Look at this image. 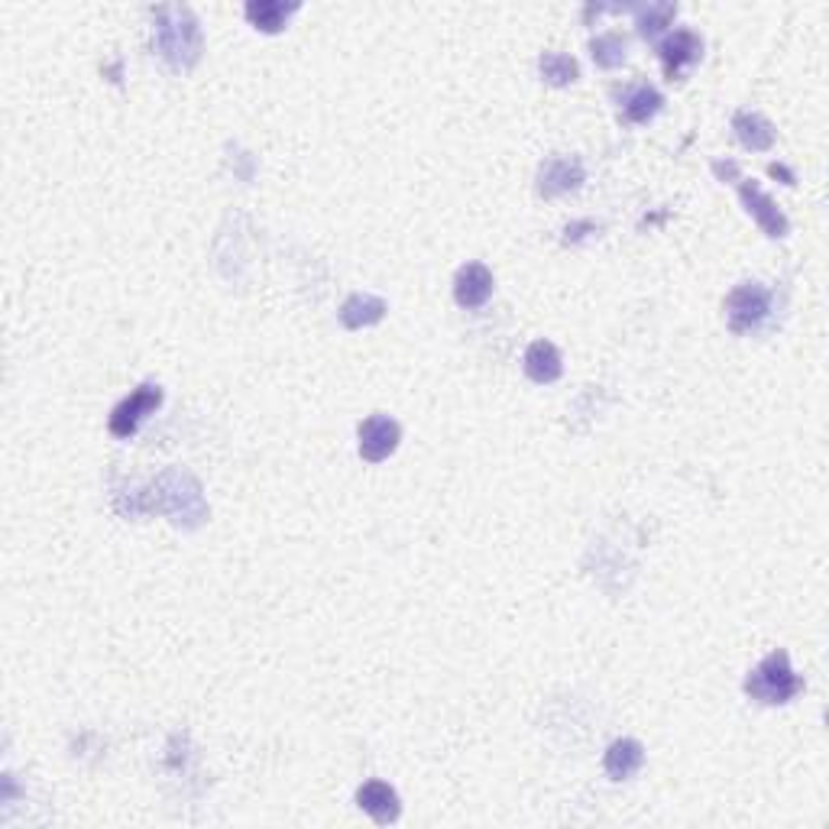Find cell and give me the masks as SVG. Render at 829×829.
<instances>
[{
  "mask_svg": "<svg viewBox=\"0 0 829 829\" xmlns=\"http://www.w3.org/2000/svg\"><path fill=\"white\" fill-rule=\"evenodd\" d=\"M153 42H156V52L176 72H189L205 49L199 16L186 3H163L153 10Z\"/></svg>",
  "mask_w": 829,
  "mask_h": 829,
  "instance_id": "6da1fadb",
  "label": "cell"
},
{
  "mask_svg": "<svg viewBox=\"0 0 829 829\" xmlns=\"http://www.w3.org/2000/svg\"><path fill=\"white\" fill-rule=\"evenodd\" d=\"M386 311H390V305H386L380 295H364V292H357V295H350V298L341 305V324H344L347 331L373 328V324H380V321L386 318Z\"/></svg>",
  "mask_w": 829,
  "mask_h": 829,
  "instance_id": "9a60e30c",
  "label": "cell"
},
{
  "mask_svg": "<svg viewBox=\"0 0 829 829\" xmlns=\"http://www.w3.org/2000/svg\"><path fill=\"white\" fill-rule=\"evenodd\" d=\"M674 16H677V3H648L645 10H638V20H635L638 36L654 39L661 29H667V26H671V20H674Z\"/></svg>",
  "mask_w": 829,
  "mask_h": 829,
  "instance_id": "ffe728a7",
  "label": "cell"
},
{
  "mask_svg": "<svg viewBox=\"0 0 829 829\" xmlns=\"http://www.w3.org/2000/svg\"><path fill=\"white\" fill-rule=\"evenodd\" d=\"M736 189H739V199H742L745 211L755 217V224H758L771 240L788 237L791 224H788L785 211L778 207V202H775L755 179H742V176H739V179H736Z\"/></svg>",
  "mask_w": 829,
  "mask_h": 829,
  "instance_id": "8992f818",
  "label": "cell"
},
{
  "mask_svg": "<svg viewBox=\"0 0 829 829\" xmlns=\"http://www.w3.org/2000/svg\"><path fill=\"white\" fill-rule=\"evenodd\" d=\"M658 55L664 62V75L674 81V78H684L687 68H693L700 59H703V39L693 33V29H677L671 33L661 46H658Z\"/></svg>",
  "mask_w": 829,
  "mask_h": 829,
  "instance_id": "9c48e42d",
  "label": "cell"
},
{
  "mask_svg": "<svg viewBox=\"0 0 829 829\" xmlns=\"http://www.w3.org/2000/svg\"><path fill=\"white\" fill-rule=\"evenodd\" d=\"M156 499H153V509H163L173 515L176 525L182 528H199L205 522V502H202V486L189 476V473H179V470H166L160 480H156Z\"/></svg>",
  "mask_w": 829,
  "mask_h": 829,
  "instance_id": "3957f363",
  "label": "cell"
},
{
  "mask_svg": "<svg viewBox=\"0 0 829 829\" xmlns=\"http://www.w3.org/2000/svg\"><path fill=\"white\" fill-rule=\"evenodd\" d=\"M641 765H645V749H641V742H635V739H616V742L607 749L603 768H607V775H610L613 781H628Z\"/></svg>",
  "mask_w": 829,
  "mask_h": 829,
  "instance_id": "2e32d148",
  "label": "cell"
},
{
  "mask_svg": "<svg viewBox=\"0 0 829 829\" xmlns=\"http://www.w3.org/2000/svg\"><path fill=\"white\" fill-rule=\"evenodd\" d=\"M525 373L532 383L538 386H551L561 380L564 373V360H561V350L551 344V341H535L528 350H525Z\"/></svg>",
  "mask_w": 829,
  "mask_h": 829,
  "instance_id": "4fadbf2b",
  "label": "cell"
},
{
  "mask_svg": "<svg viewBox=\"0 0 829 829\" xmlns=\"http://www.w3.org/2000/svg\"><path fill=\"white\" fill-rule=\"evenodd\" d=\"M538 68H541V78L554 88H567L581 78V65L567 52H545L538 59Z\"/></svg>",
  "mask_w": 829,
  "mask_h": 829,
  "instance_id": "ac0fdd59",
  "label": "cell"
},
{
  "mask_svg": "<svg viewBox=\"0 0 829 829\" xmlns=\"http://www.w3.org/2000/svg\"><path fill=\"white\" fill-rule=\"evenodd\" d=\"M620 101H622V117H625V124H635V127H641V124L654 120V117L661 114V107H664V94H661L658 88L645 85V81L628 85V88L622 91Z\"/></svg>",
  "mask_w": 829,
  "mask_h": 829,
  "instance_id": "7c38bea8",
  "label": "cell"
},
{
  "mask_svg": "<svg viewBox=\"0 0 829 829\" xmlns=\"http://www.w3.org/2000/svg\"><path fill=\"white\" fill-rule=\"evenodd\" d=\"M771 311V292L762 282H742L726 295V321L732 334L755 331Z\"/></svg>",
  "mask_w": 829,
  "mask_h": 829,
  "instance_id": "277c9868",
  "label": "cell"
},
{
  "mask_svg": "<svg viewBox=\"0 0 829 829\" xmlns=\"http://www.w3.org/2000/svg\"><path fill=\"white\" fill-rule=\"evenodd\" d=\"M590 52H594V62L600 68H620L628 55V42L622 33H603L590 42Z\"/></svg>",
  "mask_w": 829,
  "mask_h": 829,
  "instance_id": "d6986e66",
  "label": "cell"
},
{
  "mask_svg": "<svg viewBox=\"0 0 829 829\" xmlns=\"http://www.w3.org/2000/svg\"><path fill=\"white\" fill-rule=\"evenodd\" d=\"M732 130L739 137V143L752 153H768L775 146V127L768 117L755 114V111H736L732 114Z\"/></svg>",
  "mask_w": 829,
  "mask_h": 829,
  "instance_id": "5bb4252c",
  "label": "cell"
},
{
  "mask_svg": "<svg viewBox=\"0 0 829 829\" xmlns=\"http://www.w3.org/2000/svg\"><path fill=\"white\" fill-rule=\"evenodd\" d=\"M295 10H298V3H282V0H250L243 7L246 20L263 33H279Z\"/></svg>",
  "mask_w": 829,
  "mask_h": 829,
  "instance_id": "e0dca14e",
  "label": "cell"
},
{
  "mask_svg": "<svg viewBox=\"0 0 829 829\" xmlns=\"http://www.w3.org/2000/svg\"><path fill=\"white\" fill-rule=\"evenodd\" d=\"M357 434H360V457L367 463H383L386 457L396 454V447L403 441V428L390 414H370L367 421H360Z\"/></svg>",
  "mask_w": 829,
  "mask_h": 829,
  "instance_id": "52a82bcc",
  "label": "cell"
},
{
  "mask_svg": "<svg viewBox=\"0 0 829 829\" xmlns=\"http://www.w3.org/2000/svg\"><path fill=\"white\" fill-rule=\"evenodd\" d=\"M771 176H781V179H785V186H798L794 173H791V169H785V166H778V163L771 166Z\"/></svg>",
  "mask_w": 829,
  "mask_h": 829,
  "instance_id": "44dd1931",
  "label": "cell"
},
{
  "mask_svg": "<svg viewBox=\"0 0 829 829\" xmlns=\"http://www.w3.org/2000/svg\"><path fill=\"white\" fill-rule=\"evenodd\" d=\"M357 807H360L364 814H370L373 824H380V827L396 824L399 814H403L399 794H396L386 781H367V785L357 791Z\"/></svg>",
  "mask_w": 829,
  "mask_h": 829,
  "instance_id": "8fae6325",
  "label": "cell"
},
{
  "mask_svg": "<svg viewBox=\"0 0 829 829\" xmlns=\"http://www.w3.org/2000/svg\"><path fill=\"white\" fill-rule=\"evenodd\" d=\"M493 285H496V282H493L489 266H483V263H467V266H460L457 276H454V298H457L460 308L473 311V308H483V305L489 302Z\"/></svg>",
  "mask_w": 829,
  "mask_h": 829,
  "instance_id": "30bf717a",
  "label": "cell"
},
{
  "mask_svg": "<svg viewBox=\"0 0 829 829\" xmlns=\"http://www.w3.org/2000/svg\"><path fill=\"white\" fill-rule=\"evenodd\" d=\"M160 406H163V390H160L156 383H143V386H137V390L111 412L107 428H111L114 437L127 441V437H133V434L140 431L143 418L156 412Z\"/></svg>",
  "mask_w": 829,
  "mask_h": 829,
  "instance_id": "5b68a950",
  "label": "cell"
},
{
  "mask_svg": "<svg viewBox=\"0 0 829 829\" xmlns=\"http://www.w3.org/2000/svg\"><path fill=\"white\" fill-rule=\"evenodd\" d=\"M587 173L577 156H551L538 169V195L541 199H561L567 192H577L584 186Z\"/></svg>",
  "mask_w": 829,
  "mask_h": 829,
  "instance_id": "ba28073f",
  "label": "cell"
},
{
  "mask_svg": "<svg viewBox=\"0 0 829 829\" xmlns=\"http://www.w3.org/2000/svg\"><path fill=\"white\" fill-rule=\"evenodd\" d=\"M804 690V680L794 674L791 667V654L785 648L771 651L758 667L749 671L745 677V693L765 706H778V703H791L798 693Z\"/></svg>",
  "mask_w": 829,
  "mask_h": 829,
  "instance_id": "7a4b0ae2",
  "label": "cell"
}]
</instances>
